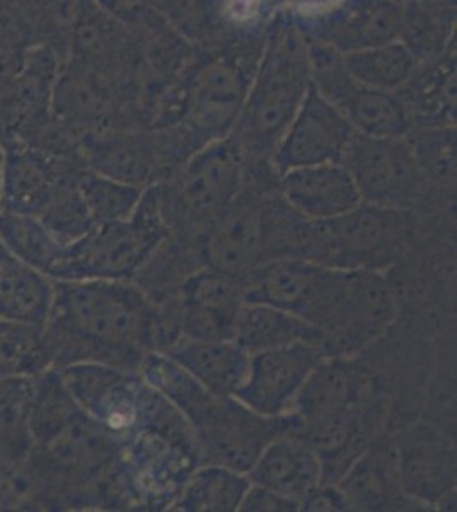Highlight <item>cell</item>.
I'll list each match as a JSON object with an SVG mask.
<instances>
[{
    "instance_id": "1",
    "label": "cell",
    "mask_w": 457,
    "mask_h": 512,
    "mask_svg": "<svg viewBox=\"0 0 457 512\" xmlns=\"http://www.w3.org/2000/svg\"><path fill=\"white\" fill-rule=\"evenodd\" d=\"M57 318L86 361L139 373L145 355L181 338L176 321L134 282L72 280L58 289Z\"/></svg>"
},
{
    "instance_id": "27",
    "label": "cell",
    "mask_w": 457,
    "mask_h": 512,
    "mask_svg": "<svg viewBox=\"0 0 457 512\" xmlns=\"http://www.w3.org/2000/svg\"><path fill=\"white\" fill-rule=\"evenodd\" d=\"M57 195V183L45 159L31 151L6 154L2 202L11 212L23 216L41 214Z\"/></svg>"
},
{
    "instance_id": "13",
    "label": "cell",
    "mask_w": 457,
    "mask_h": 512,
    "mask_svg": "<svg viewBox=\"0 0 457 512\" xmlns=\"http://www.w3.org/2000/svg\"><path fill=\"white\" fill-rule=\"evenodd\" d=\"M328 354L318 344H296L249 355L246 378L234 398L268 419L287 417L314 367Z\"/></svg>"
},
{
    "instance_id": "6",
    "label": "cell",
    "mask_w": 457,
    "mask_h": 512,
    "mask_svg": "<svg viewBox=\"0 0 457 512\" xmlns=\"http://www.w3.org/2000/svg\"><path fill=\"white\" fill-rule=\"evenodd\" d=\"M244 183L246 163L231 135L195 152L156 183L169 238L198 250L203 231L243 192Z\"/></svg>"
},
{
    "instance_id": "31",
    "label": "cell",
    "mask_w": 457,
    "mask_h": 512,
    "mask_svg": "<svg viewBox=\"0 0 457 512\" xmlns=\"http://www.w3.org/2000/svg\"><path fill=\"white\" fill-rule=\"evenodd\" d=\"M427 183L456 176V125H418L406 135Z\"/></svg>"
},
{
    "instance_id": "25",
    "label": "cell",
    "mask_w": 457,
    "mask_h": 512,
    "mask_svg": "<svg viewBox=\"0 0 457 512\" xmlns=\"http://www.w3.org/2000/svg\"><path fill=\"white\" fill-rule=\"evenodd\" d=\"M52 291L35 268L11 251L0 250V316L36 323L47 318Z\"/></svg>"
},
{
    "instance_id": "10",
    "label": "cell",
    "mask_w": 457,
    "mask_h": 512,
    "mask_svg": "<svg viewBox=\"0 0 457 512\" xmlns=\"http://www.w3.org/2000/svg\"><path fill=\"white\" fill-rule=\"evenodd\" d=\"M277 187L278 181L246 175L243 192L198 239L200 267L243 279L263 263V200Z\"/></svg>"
},
{
    "instance_id": "2",
    "label": "cell",
    "mask_w": 457,
    "mask_h": 512,
    "mask_svg": "<svg viewBox=\"0 0 457 512\" xmlns=\"http://www.w3.org/2000/svg\"><path fill=\"white\" fill-rule=\"evenodd\" d=\"M140 376L173 405L195 437L202 463L246 473L273 437L287 431L289 415L268 419L234 396L215 395L161 352L145 355Z\"/></svg>"
},
{
    "instance_id": "36",
    "label": "cell",
    "mask_w": 457,
    "mask_h": 512,
    "mask_svg": "<svg viewBox=\"0 0 457 512\" xmlns=\"http://www.w3.org/2000/svg\"><path fill=\"white\" fill-rule=\"evenodd\" d=\"M4 166H6V152L0 147V202H2V192H4Z\"/></svg>"
},
{
    "instance_id": "9",
    "label": "cell",
    "mask_w": 457,
    "mask_h": 512,
    "mask_svg": "<svg viewBox=\"0 0 457 512\" xmlns=\"http://www.w3.org/2000/svg\"><path fill=\"white\" fill-rule=\"evenodd\" d=\"M364 204L410 210L427 193L429 183L410 142L355 134L342 161Z\"/></svg>"
},
{
    "instance_id": "22",
    "label": "cell",
    "mask_w": 457,
    "mask_h": 512,
    "mask_svg": "<svg viewBox=\"0 0 457 512\" xmlns=\"http://www.w3.org/2000/svg\"><path fill=\"white\" fill-rule=\"evenodd\" d=\"M350 511L401 509L413 502L403 494L396 472L393 444L367 446L336 482Z\"/></svg>"
},
{
    "instance_id": "8",
    "label": "cell",
    "mask_w": 457,
    "mask_h": 512,
    "mask_svg": "<svg viewBox=\"0 0 457 512\" xmlns=\"http://www.w3.org/2000/svg\"><path fill=\"white\" fill-rule=\"evenodd\" d=\"M408 210L362 204L323 221V265L386 274L400 260L411 233Z\"/></svg>"
},
{
    "instance_id": "34",
    "label": "cell",
    "mask_w": 457,
    "mask_h": 512,
    "mask_svg": "<svg viewBox=\"0 0 457 512\" xmlns=\"http://www.w3.org/2000/svg\"><path fill=\"white\" fill-rule=\"evenodd\" d=\"M338 0H272L275 12L289 14L292 18H306L330 9Z\"/></svg>"
},
{
    "instance_id": "16",
    "label": "cell",
    "mask_w": 457,
    "mask_h": 512,
    "mask_svg": "<svg viewBox=\"0 0 457 512\" xmlns=\"http://www.w3.org/2000/svg\"><path fill=\"white\" fill-rule=\"evenodd\" d=\"M292 21L302 35L316 36L350 53L400 40L403 0H338L326 11Z\"/></svg>"
},
{
    "instance_id": "24",
    "label": "cell",
    "mask_w": 457,
    "mask_h": 512,
    "mask_svg": "<svg viewBox=\"0 0 457 512\" xmlns=\"http://www.w3.org/2000/svg\"><path fill=\"white\" fill-rule=\"evenodd\" d=\"M251 480L229 466L200 463L193 470L169 511L236 512Z\"/></svg>"
},
{
    "instance_id": "28",
    "label": "cell",
    "mask_w": 457,
    "mask_h": 512,
    "mask_svg": "<svg viewBox=\"0 0 457 512\" xmlns=\"http://www.w3.org/2000/svg\"><path fill=\"white\" fill-rule=\"evenodd\" d=\"M353 81L364 88L398 93L410 81L418 59L401 40L343 53Z\"/></svg>"
},
{
    "instance_id": "30",
    "label": "cell",
    "mask_w": 457,
    "mask_h": 512,
    "mask_svg": "<svg viewBox=\"0 0 457 512\" xmlns=\"http://www.w3.org/2000/svg\"><path fill=\"white\" fill-rule=\"evenodd\" d=\"M0 238L12 255L41 270L53 272L64 250L47 227L23 214L0 217Z\"/></svg>"
},
{
    "instance_id": "29",
    "label": "cell",
    "mask_w": 457,
    "mask_h": 512,
    "mask_svg": "<svg viewBox=\"0 0 457 512\" xmlns=\"http://www.w3.org/2000/svg\"><path fill=\"white\" fill-rule=\"evenodd\" d=\"M77 190L94 224H108L132 216L145 188L127 185L87 169L77 180Z\"/></svg>"
},
{
    "instance_id": "23",
    "label": "cell",
    "mask_w": 457,
    "mask_h": 512,
    "mask_svg": "<svg viewBox=\"0 0 457 512\" xmlns=\"http://www.w3.org/2000/svg\"><path fill=\"white\" fill-rule=\"evenodd\" d=\"M234 340L249 355L296 344H318L324 335L319 328L270 304L244 303L239 313Z\"/></svg>"
},
{
    "instance_id": "17",
    "label": "cell",
    "mask_w": 457,
    "mask_h": 512,
    "mask_svg": "<svg viewBox=\"0 0 457 512\" xmlns=\"http://www.w3.org/2000/svg\"><path fill=\"white\" fill-rule=\"evenodd\" d=\"M91 171L134 187L147 188L164 178L151 128H108L86 144Z\"/></svg>"
},
{
    "instance_id": "5",
    "label": "cell",
    "mask_w": 457,
    "mask_h": 512,
    "mask_svg": "<svg viewBox=\"0 0 457 512\" xmlns=\"http://www.w3.org/2000/svg\"><path fill=\"white\" fill-rule=\"evenodd\" d=\"M265 38L267 35L195 48L180 76L185 99L180 122L200 146L232 134L248 98Z\"/></svg>"
},
{
    "instance_id": "19",
    "label": "cell",
    "mask_w": 457,
    "mask_h": 512,
    "mask_svg": "<svg viewBox=\"0 0 457 512\" xmlns=\"http://www.w3.org/2000/svg\"><path fill=\"white\" fill-rule=\"evenodd\" d=\"M365 391L367 381L353 366V357L328 355L309 374L289 417L296 424H311L347 414L362 407Z\"/></svg>"
},
{
    "instance_id": "26",
    "label": "cell",
    "mask_w": 457,
    "mask_h": 512,
    "mask_svg": "<svg viewBox=\"0 0 457 512\" xmlns=\"http://www.w3.org/2000/svg\"><path fill=\"white\" fill-rule=\"evenodd\" d=\"M355 134L377 139H403L410 134L413 120L400 96L388 91L359 86L338 108Z\"/></svg>"
},
{
    "instance_id": "35",
    "label": "cell",
    "mask_w": 457,
    "mask_h": 512,
    "mask_svg": "<svg viewBox=\"0 0 457 512\" xmlns=\"http://www.w3.org/2000/svg\"><path fill=\"white\" fill-rule=\"evenodd\" d=\"M144 6L151 7L152 11L159 12L168 19L174 28L180 26L181 21L190 14L198 0H140Z\"/></svg>"
},
{
    "instance_id": "4",
    "label": "cell",
    "mask_w": 457,
    "mask_h": 512,
    "mask_svg": "<svg viewBox=\"0 0 457 512\" xmlns=\"http://www.w3.org/2000/svg\"><path fill=\"white\" fill-rule=\"evenodd\" d=\"M122 443L123 482L130 504L149 511H169L188 477L202 463L186 420L154 390L144 422Z\"/></svg>"
},
{
    "instance_id": "14",
    "label": "cell",
    "mask_w": 457,
    "mask_h": 512,
    "mask_svg": "<svg viewBox=\"0 0 457 512\" xmlns=\"http://www.w3.org/2000/svg\"><path fill=\"white\" fill-rule=\"evenodd\" d=\"M393 449L401 490L413 506L456 504V451L446 437L415 425L396 439Z\"/></svg>"
},
{
    "instance_id": "15",
    "label": "cell",
    "mask_w": 457,
    "mask_h": 512,
    "mask_svg": "<svg viewBox=\"0 0 457 512\" xmlns=\"http://www.w3.org/2000/svg\"><path fill=\"white\" fill-rule=\"evenodd\" d=\"M353 135L342 111L311 86L273 152V169L280 176L290 169L340 163Z\"/></svg>"
},
{
    "instance_id": "33",
    "label": "cell",
    "mask_w": 457,
    "mask_h": 512,
    "mask_svg": "<svg viewBox=\"0 0 457 512\" xmlns=\"http://www.w3.org/2000/svg\"><path fill=\"white\" fill-rule=\"evenodd\" d=\"M301 511L345 512L350 511V506L336 483L321 482L302 499Z\"/></svg>"
},
{
    "instance_id": "32",
    "label": "cell",
    "mask_w": 457,
    "mask_h": 512,
    "mask_svg": "<svg viewBox=\"0 0 457 512\" xmlns=\"http://www.w3.org/2000/svg\"><path fill=\"white\" fill-rule=\"evenodd\" d=\"M241 512H297L301 504L275 490L251 482L239 507Z\"/></svg>"
},
{
    "instance_id": "11",
    "label": "cell",
    "mask_w": 457,
    "mask_h": 512,
    "mask_svg": "<svg viewBox=\"0 0 457 512\" xmlns=\"http://www.w3.org/2000/svg\"><path fill=\"white\" fill-rule=\"evenodd\" d=\"M64 386L84 414L122 441L144 422L154 395L140 373L101 362L70 366Z\"/></svg>"
},
{
    "instance_id": "18",
    "label": "cell",
    "mask_w": 457,
    "mask_h": 512,
    "mask_svg": "<svg viewBox=\"0 0 457 512\" xmlns=\"http://www.w3.org/2000/svg\"><path fill=\"white\" fill-rule=\"evenodd\" d=\"M285 204L313 221H331L362 204L359 190L342 163L290 169L278 176Z\"/></svg>"
},
{
    "instance_id": "20",
    "label": "cell",
    "mask_w": 457,
    "mask_h": 512,
    "mask_svg": "<svg viewBox=\"0 0 457 512\" xmlns=\"http://www.w3.org/2000/svg\"><path fill=\"white\" fill-rule=\"evenodd\" d=\"M248 477L301 504L323 482V463L311 444L294 432L284 431L261 451Z\"/></svg>"
},
{
    "instance_id": "7",
    "label": "cell",
    "mask_w": 457,
    "mask_h": 512,
    "mask_svg": "<svg viewBox=\"0 0 457 512\" xmlns=\"http://www.w3.org/2000/svg\"><path fill=\"white\" fill-rule=\"evenodd\" d=\"M168 238L157 187L151 185L128 219L94 224L82 238L64 246L53 272L70 280L134 282Z\"/></svg>"
},
{
    "instance_id": "12",
    "label": "cell",
    "mask_w": 457,
    "mask_h": 512,
    "mask_svg": "<svg viewBox=\"0 0 457 512\" xmlns=\"http://www.w3.org/2000/svg\"><path fill=\"white\" fill-rule=\"evenodd\" d=\"M156 303L173 316L181 337L234 340L244 306L243 280L198 268Z\"/></svg>"
},
{
    "instance_id": "21",
    "label": "cell",
    "mask_w": 457,
    "mask_h": 512,
    "mask_svg": "<svg viewBox=\"0 0 457 512\" xmlns=\"http://www.w3.org/2000/svg\"><path fill=\"white\" fill-rule=\"evenodd\" d=\"M161 354L168 355L205 390L215 395H234L248 373L249 354L236 340L181 337Z\"/></svg>"
},
{
    "instance_id": "3",
    "label": "cell",
    "mask_w": 457,
    "mask_h": 512,
    "mask_svg": "<svg viewBox=\"0 0 457 512\" xmlns=\"http://www.w3.org/2000/svg\"><path fill=\"white\" fill-rule=\"evenodd\" d=\"M311 88L306 40L289 14L278 12L268 26L248 98L231 137L246 164H272L302 99Z\"/></svg>"
}]
</instances>
